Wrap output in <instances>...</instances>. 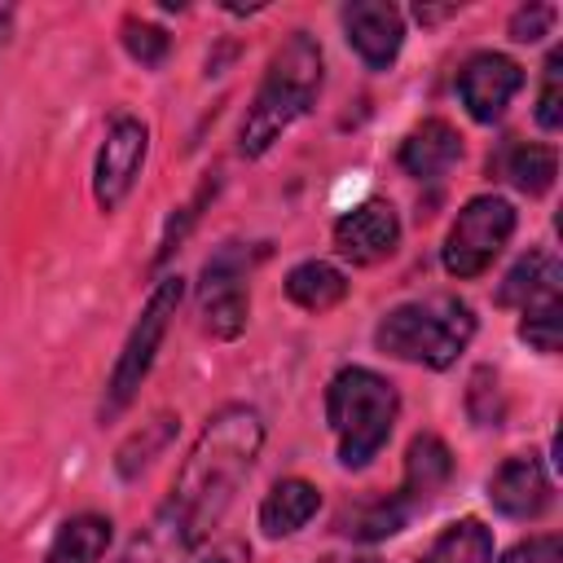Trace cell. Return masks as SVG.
Segmentation results:
<instances>
[{
  "mask_svg": "<svg viewBox=\"0 0 563 563\" xmlns=\"http://www.w3.org/2000/svg\"><path fill=\"white\" fill-rule=\"evenodd\" d=\"M216 189H220V180L211 176V180H202V185L194 189V198H189L185 207H176V216L167 220V229H163V238H158V251H154V260H150L154 268H163V264L180 251V242H185V238H189V229L202 220V207L216 198Z\"/></svg>",
  "mask_w": 563,
  "mask_h": 563,
  "instance_id": "24",
  "label": "cell"
},
{
  "mask_svg": "<svg viewBox=\"0 0 563 563\" xmlns=\"http://www.w3.org/2000/svg\"><path fill=\"white\" fill-rule=\"evenodd\" d=\"M4 31H9V9H0V48H4V40H9Z\"/></svg>",
  "mask_w": 563,
  "mask_h": 563,
  "instance_id": "33",
  "label": "cell"
},
{
  "mask_svg": "<svg viewBox=\"0 0 563 563\" xmlns=\"http://www.w3.org/2000/svg\"><path fill=\"white\" fill-rule=\"evenodd\" d=\"M519 224V211L510 198L501 194H475L462 202V211L453 216L444 246H440V264L453 282H475L493 268V260L510 246Z\"/></svg>",
  "mask_w": 563,
  "mask_h": 563,
  "instance_id": "6",
  "label": "cell"
},
{
  "mask_svg": "<svg viewBox=\"0 0 563 563\" xmlns=\"http://www.w3.org/2000/svg\"><path fill=\"white\" fill-rule=\"evenodd\" d=\"M330 242L356 268L378 264L400 246V216H396V207L387 198H365V202H356L352 211H343L334 220Z\"/></svg>",
  "mask_w": 563,
  "mask_h": 563,
  "instance_id": "9",
  "label": "cell"
},
{
  "mask_svg": "<svg viewBox=\"0 0 563 563\" xmlns=\"http://www.w3.org/2000/svg\"><path fill=\"white\" fill-rule=\"evenodd\" d=\"M462 158V132L449 119H422L396 150V163L413 180H440Z\"/></svg>",
  "mask_w": 563,
  "mask_h": 563,
  "instance_id": "13",
  "label": "cell"
},
{
  "mask_svg": "<svg viewBox=\"0 0 563 563\" xmlns=\"http://www.w3.org/2000/svg\"><path fill=\"white\" fill-rule=\"evenodd\" d=\"M493 563H563V537L559 532H537V537H523L515 541L501 559Z\"/></svg>",
  "mask_w": 563,
  "mask_h": 563,
  "instance_id": "31",
  "label": "cell"
},
{
  "mask_svg": "<svg viewBox=\"0 0 563 563\" xmlns=\"http://www.w3.org/2000/svg\"><path fill=\"white\" fill-rule=\"evenodd\" d=\"M537 128L559 132L563 128V48H554L541 66V92H537Z\"/></svg>",
  "mask_w": 563,
  "mask_h": 563,
  "instance_id": "29",
  "label": "cell"
},
{
  "mask_svg": "<svg viewBox=\"0 0 563 563\" xmlns=\"http://www.w3.org/2000/svg\"><path fill=\"white\" fill-rule=\"evenodd\" d=\"M264 418L255 405H220L198 440L189 444L176 479H172V493L163 501V510L180 523V532L202 545L211 537V528L224 519V510L233 506L242 479L255 471L260 462V449H264Z\"/></svg>",
  "mask_w": 563,
  "mask_h": 563,
  "instance_id": "1",
  "label": "cell"
},
{
  "mask_svg": "<svg viewBox=\"0 0 563 563\" xmlns=\"http://www.w3.org/2000/svg\"><path fill=\"white\" fill-rule=\"evenodd\" d=\"M176 431H180V413H172V409H163V413H154L150 422H141V427L114 449V475H119V479H136V475L176 440Z\"/></svg>",
  "mask_w": 563,
  "mask_h": 563,
  "instance_id": "21",
  "label": "cell"
},
{
  "mask_svg": "<svg viewBox=\"0 0 563 563\" xmlns=\"http://www.w3.org/2000/svg\"><path fill=\"white\" fill-rule=\"evenodd\" d=\"M352 563H383V559H352Z\"/></svg>",
  "mask_w": 563,
  "mask_h": 563,
  "instance_id": "34",
  "label": "cell"
},
{
  "mask_svg": "<svg viewBox=\"0 0 563 563\" xmlns=\"http://www.w3.org/2000/svg\"><path fill=\"white\" fill-rule=\"evenodd\" d=\"M400 418V391L369 365H343L325 383V427L343 471H365Z\"/></svg>",
  "mask_w": 563,
  "mask_h": 563,
  "instance_id": "3",
  "label": "cell"
},
{
  "mask_svg": "<svg viewBox=\"0 0 563 563\" xmlns=\"http://www.w3.org/2000/svg\"><path fill=\"white\" fill-rule=\"evenodd\" d=\"M194 541L180 532V523L158 506L154 515H150V523L128 541V550H123V559L119 563H189L194 559Z\"/></svg>",
  "mask_w": 563,
  "mask_h": 563,
  "instance_id": "20",
  "label": "cell"
},
{
  "mask_svg": "<svg viewBox=\"0 0 563 563\" xmlns=\"http://www.w3.org/2000/svg\"><path fill=\"white\" fill-rule=\"evenodd\" d=\"M246 559H251V550H246L242 541H229V545L211 550L207 559H189V563H246Z\"/></svg>",
  "mask_w": 563,
  "mask_h": 563,
  "instance_id": "32",
  "label": "cell"
},
{
  "mask_svg": "<svg viewBox=\"0 0 563 563\" xmlns=\"http://www.w3.org/2000/svg\"><path fill=\"white\" fill-rule=\"evenodd\" d=\"M343 35L352 53L365 62V70H391V62L405 48V13L387 0H352L339 13Z\"/></svg>",
  "mask_w": 563,
  "mask_h": 563,
  "instance_id": "10",
  "label": "cell"
},
{
  "mask_svg": "<svg viewBox=\"0 0 563 563\" xmlns=\"http://www.w3.org/2000/svg\"><path fill=\"white\" fill-rule=\"evenodd\" d=\"M488 501L506 519H541L554 506V479L537 453H515L493 471Z\"/></svg>",
  "mask_w": 563,
  "mask_h": 563,
  "instance_id": "11",
  "label": "cell"
},
{
  "mask_svg": "<svg viewBox=\"0 0 563 563\" xmlns=\"http://www.w3.org/2000/svg\"><path fill=\"white\" fill-rule=\"evenodd\" d=\"M413 563H493V528L479 515H462L444 523Z\"/></svg>",
  "mask_w": 563,
  "mask_h": 563,
  "instance_id": "18",
  "label": "cell"
},
{
  "mask_svg": "<svg viewBox=\"0 0 563 563\" xmlns=\"http://www.w3.org/2000/svg\"><path fill=\"white\" fill-rule=\"evenodd\" d=\"M475 339V312L457 295H427L383 312L374 325V347L391 361L449 369Z\"/></svg>",
  "mask_w": 563,
  "mask_h": 563,
  "instance_id": "4",
  "label": "cell"
},
{
  "mask_svg": "<svg viewBox=\"0 0 563 563\" xmlns=\"http://www.w3.org/2000/svg\"><path fill=\"white\" fill-rule=\"evenodd\" d=\"M114 541V523L110 515H97V510H84V515H70L48 550H44V563H101V554L110 550Z\"/></svg>",
  "mask_w": 563,
  "mask_h": 563,
  "instance_id": "16",
  "label": "cell"
},
{
  "mask_svg": "<svg viewBox=\"0 0 563 563\" xmlns=\"http://www.w3.org/2000/svg\"><path fill=\"white\" fill-rule=\"evenodd\" d=\"M246 317H251V295L246 290L202 299V330L211 339H238L246 330Z\"/></svg>",
  "mask_w": 563,
  "mask_h": 563,
  "instance_id": "27",
  "label": "cell"
},
{
  "mask_svg": "<svg viewBox=\"0 0 563 563\" xmlns=\"http://www.w3.org/2000/svg\"><path fill=\"white\" fill-rule=\"evenodd\" d=\"M321 510V488L303 475H286L277 479L264 501H260V532L268 541H282V537H295L299 528L312 523V515Z\"/></svg>",
  "mask_w": 563,
  "mask_h": 563,
  "instance_id": "14",
  "label": "cell"
},
{
  "mask_svg": "<svg viewBox=\"0 0 563 563\" xmlns=\"http://www.w3.org/2000/svg\"><path fill=\"white\" fill-rule=\"evenodd\" d=\"M554 22H559V9L532 0V4H519V9L510 13V26H506V31H510L515 44H537V40H545V35L554 31Z\"/></svg>",
  "mask_w": 563,
  "mask_h": 563,
  "instance_id": "30",
  "label": "cell"
},
{
  "mask_svg": "<svg viewBox=\"0 0 563 563\" xmlns=\"http://www.w3.org/2000/svg\"><path fill=\"white\" fill-rule=\"evenodd\" d=\"M559 286H563V264H559V255L554 251H545V246H537V251H528V255H519L515 264H510V273L501 277V286H497V303L501 308H532V303H545V299H559Z\"/></svg>",
  "mask_w": 563,
  "mask_h": 563,
  "instance_id": "15",
  "label": "cell"
},
{
  "mask_svg": "<svg viewBox=\"0 0 563 563\" xmlns=\"http://www.w3.org/2000/svg\"><path fill=\"white\" fill-rule=\"evenodd\" d=\"M260 251H251L246 242H220L207 264H202V277H198V299H216V295H233V290H246V273L255 264Z\"/></svg>",
  "mask_w": 563,
  "mask_h": 563,
  "instance_id": "23",
  "label": "cell"
},
{
  "mask_svg": "<svg viewBox=\"0 0 563 563\" xmlns=\"http://www.w3.org/2000/svg\"><path fill=\"white\" fill-rule=\"evenodd\" d=\"M449 479H453V449L435 431H418L405 449V475H400L396 497L418 515L444 493Z\"/></svg>",
  "mask_w": 563,
  "mask_h": 563,
  "instance_id": "12",
  "label": "cell"
},
{
  "mask_svg": "<svg viewBox=\"0 0 563 563\" xmlns=\"http://www.w3.org/2000/svg\"><path fill=\"white\" fill-rule=\"evenodd\" d=\"M321 84H325V53L317 44L312 31H290L268 66H264V79L242 114V128H238V154L242 158H260L268 154L282 132H290L321 97Z\"/></svg>",
  "mask_w": 563,
  "mask_h": 563,
  "instance_id": "2",
  "label": "cell"
},
{
  "mask_svg": "<svg viewBox=\"0 0 563 563\" xmlns=\"http://www.w3.org/2000/svg\"><path fill=\"white\" fill-rule=\"evenodd\" d=\"M145 154H150V128L136 114L110 119V128L97 145V158H92V202L106 216L119 211L123 198L132 194V185L145 167Z\"/></svg>",
  "mask_w": 563,
  "mask_h": 563,
  "instance_id": "7",
  "label": "cell"
},
{
  "mask_svg": "<svg viewBox=\"0 0 563 563\" xmlns=\"http://www.w3.org/2000/svg\"><path fill=\"white\" fill-rule=\"evenodd\" d=\"M519 339H523L532 352L554 356V352H559V339H563V299H545V303L523 308V317H519Z\"/></svg>",
  "mask_w": 563,
  "mask_h": 563,
  "instance_id": "26",
  "label": "cell"
},
{
  "mask_svg": "<svg viewBox=\"0 0 563 563\" xmlns=\"http://www.w3.org/2000/svg\"><path fill=\"white\" fill-rule=\"evenodd\" d=\"M409 519H413V510H409V506L396 497V488H391V493H383V497H365V501L347 506V510L339 515V532L352 537V541L374 545V541H387V537L405 532Z\"/></svg>",
  "mask_w": 563,
  "mask_h": 563,
  "instance_id": "19",
  "label": "cell"
},
{
  "mask_svg": "<svg viewBox=\"0 0 563 563\" xmlns=\"http://www.w3.org/2000/svg\"><path fill=\"white\" fill-rule=\"evenodd\" d=\"M501 172L506 180L528 194V198H541L554 189V176H559V150L554 145H537V141H515L501 158Z\"/></svg>",
  "mask_w": 563,
  "mask_h": 563,
  "instance_id": "22",
  "label": "cell"
},
{
  "mask_svg": "<svg viewBox=\"0 0 563 563\" xmlns=\"http://www.w3.org/2000/svg\"><path fill=\"white\" fill-rule=\"evenodd\" d=\"M466 413L479 427H501L506 400H501V383H497V369L493 365H479L471 374V383H466Z\"/></svg>",
  "mask_w": 563,
  "mask_h": 563,
  "instance_id": "28",
  "label": "cell"
},
{
  "mask_svg": "<svg viewBox=\"0 0 563 563\" xmlns=\"http://www.w3.org/2000/svg\"><path fill=\"white\" fill-rule=\"evenodd\" d=\"M119 40H123V53H128L132 62H141L145 70L163 66L167 53H172V35H167L158 22H145V18H123Z\"/></svg>",
  "mask_w": 563,
  "mask_h": 563,
  "instance_id": "25",
  "label": "cell"
},
{
  "mask_svg": "<svg viewBox=\"0 0 563 563\" xmlns=\"http://www.w3.org/2000/svg\"><path fill=\"white\" fill-rule=\"evenodd\" d=\"M282 290H286V299H290L295 308L321 317V312H330V308H339V303L347 299V277H343V268H334V264H325V260H299V264L286 273Z\"/></svg>",
  "mask_w": 563,
  "mask_h": 563,
  "instance_id": "17",
  "label": "cell"
},
{
  "mask_svg": "<svg viewBox=\"0 0 563 563\" xmlns=\"http://www.w3.org/2000/svg\"><path fill=\"white\" fill-rule=\"evenodd\" d=\"M180 299H185V277L167 273V277L154 282L145 308L136 312V321H132V330H128V339H123V347H119V356H114L110 378H106L101 422H114V418L136 400L141 383H145L150 369H154V356H158V347H163V339H167V325H172Z\"/></svg>",
  "mask_w": 563,
  "mask_h": 563,
  "instance_id": "5",
  "label": "cell"
},
{
  "mask_svg": "<svg viewBox=\"0 0 563 563\" xmlns=\"http://www.w3.org/2000/svg\"><path fill=\"white\" fill-rule=\"evenodd\" d=\"M457 101L475 123H497L523 88V66L506 53H471L457 66Z\"/></svg>",
  "mask_w": 563,
  "mask_h": 563,
  "instance_id": "8",
  "label": "cell"
}]
</instances>
